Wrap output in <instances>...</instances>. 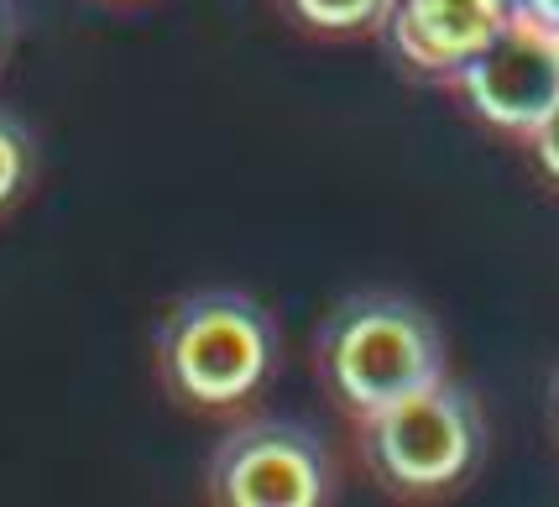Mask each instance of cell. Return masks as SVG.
Instances as JSON below:
<instances>
[{"mask_svg":"<svg viewBox=\"0 0 559 507\" xmlns=\"http://www.w3.org/2000/svg\"><path fill=\"white\" fill-rule=\"evenodd\" d=\"M26 163H32V146H26V131L5 110H0V204H11L16 189L26 184Z\"/></svg>","mask_w":559,"mask_h":507,"instance_id":"8","label":"cell"},{"mask_svg":"<svg viewBox=\"0 0 559 507\" xmlns=\"http://www.w3.org/2000/svg\"><path fill=\"white\" fill-rule=\"evenodd\" d=\"M298 26H309L319 37H361L388 26L392 0H283Z\"/></svg>","mask_w":559,"mask_h":507,"instance_id":"7","label":"cell"},{"mask_svg":"<svg viewBox=\"0 0 559 507\" xmlns=\"http://www.w3.org/2000/svg\"><path fill=\"white\" fill-rule=\"evenodd\" d=\"M444 90H455L465 110L491 131L528 142L538 121L559 105V32L538 22L534 11H512L502 32Z\"/></svg>","mask_w":559,"mask_h":507,"instance_id":"4","label":"cell"},{"mask_svg":"<svg viewBox=\"0 0 559 507\" xmlns=\"http://www.w3.org/2000/svg\"><path fill=\"white\" fill-rule=\"evenodd\" d=\"M502 5H508V11H523V5H528V0H502Z\"/></svg>","mask_w":559,"mask_h":507,"instance_id":"11","label":"cell"},{"mask_svg":"<svg viewBox=\"0 0 559 507\" xmlns=\"http://www.w3.org/2000/svg\"><path fill=\"white\" fill-rule=\"evenodd\" d=\"M528 146H534L538 168H544L559 184V105L549 110V116H544V121H538V131L528 137Z\"/></svg>","mask_w":559,"mask_h":507,"instance_id":"9","label":"cell"},{"mask_svg":"<svg viewBox=\"0 0 559 507\" xmlns=\"http://www.w3.org/2000/svg\"><path fill=\"white\" fill-rule=\"evenodd\" d=\"M319 377L350 424H361L377 409L450 377L444 335L414 298L356 293L319 330Z\"/></svg>","mask_w":559,"mask_h":507,"instance_id":"1","label":"cell"},{"mask_svg":"<svg viewBox=\"0 0 559 507\" xmlns=\"http://www.w3.org/2000/svg\"><path fill=\"white\" fill-rule=\"evenodd\" d=\"M277 335L246 293L204 288L178 298L157 325V377L189 409H236L267 382Z\"/></svg>","mask_w":559,"mask_h":507,"instance_id":"2","label":"cell"},{"mask_svg":"<svg viewBox=\"0 0 559 507\" xmlns=\"http://www.w3.org/2000/svg\"><path fill=\"white\" fill-rule=\"evenodd\" d=\"M523 11H534L538 22H544V26H555V32H559V0H528Z\"/></svg>","mask_w":559,"mask_h":507,"instance_id":"10","label":"cell"},{"mask_svg":"<svg viewBox=\"0 0 559 507\" xmlns=\"http://www.w3.org/2000/svg\"><path fill=\"white\" fill-rule=\"evenodd\" d=\"M512 11L502 0H392L388 43L424 79L450 84L502 32Z\"/></svg>","mask_w":559,"mask_h":507,"instance_id":"6","label":"cell"},{"mask_svg":"<svg viewBox=\"0 0 559 507\" xmlns=\"http://www.w3.org/2000/svg\"><path fill=\"white\" fill-rule=\"evenodd\" d=\"M204 482L225 507H319L330 503L335 471L319 435H309L304 424L251 418L215 445Z\"/></svg>","mask_w":559,"mask_h":507,"instance_id":"5","label":"cell"},{"mask_svg":"<svg viewBox=\"0 0 559 507\" xmlns=\"http://www.w3.org/2000/svg\"><path fill=\"white\" fill-rule=\"evenodd\" d=\"M555 418H559V382H555Z\"/></svg>","mask_w":559,"mask_h":507,"instance_id":"12","label":"cell"},{"mask_svg":"<svg viewBox=\"0 0 559 507\" xmlns=\"http://www.w3.org/2000/svg\"><path fill=\"white\" fill-rule=\"evenodd\" d=\"M371 476L403 497H439L476 471L487 418L461 382L439 377L356 424Z\"/></svg>","mask_w":559,"mask_h":507,"instance_id":"3","label":"cell"}]
</instances>
